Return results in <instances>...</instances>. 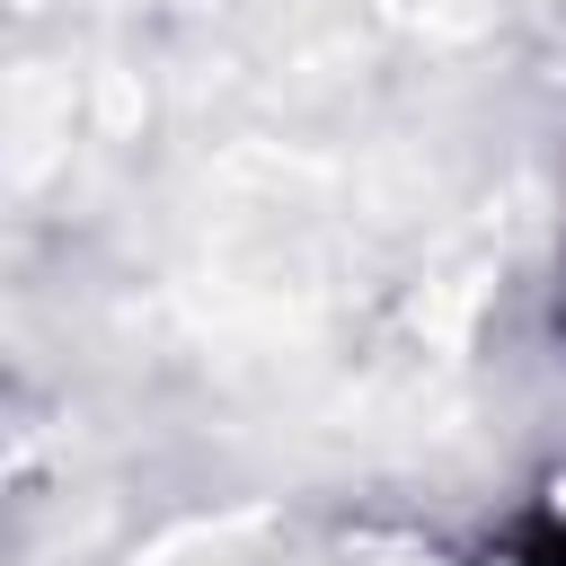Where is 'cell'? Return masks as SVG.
<instances>
[{
  "mask_svg": "<svg viewBox=\"0 0 566 566\" xmlns=\"http://www.w3.org/2000/svg\"><path fill=\"white\" fill-rule=\"evenodd\" d=\"M513 566H566V513L539 504L522 531H513Z\"/></svg>",
  "mask_w": 566,
  "mask_h": 566,
  "instance_id": "cell-1",
  "label": "cell"
},
{
  "mask_svg": "<svg viewBox=\"0 0 566 566\" xmlns=\"http://www.w3.org/2000/svg\"><path fill=\"white\" fill-rule=\"evenodd\" d=\"M557 327H566V301H557Z\"/></svg>",
  "mask_w": 566,
  "mask_h": 566,
  "instance_id": "cell-2",
  "label": "cell"
}]
</instances>
